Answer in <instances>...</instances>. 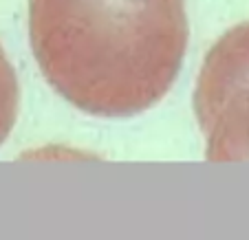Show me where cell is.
<instances>
[{
    "label": "cell",
    "instance_id": "cell-1",
    "mask_svg": "<svg viewBox=\"0 0 249 240\" xmlns=\"http://www.w3.org/2000/svg\"><path fill=\"white\" fill-rule=\"evenodd\" d=\"M29 38L66 102L95 117H132L179 75L185 0H31Z\"/></svg>",
    "mask_w": 249,
    "mask_h": 240
},
{
    "label": "cell",
    "instance_id": "cell-2",
    "mask_svg": "<svg viewBox=\"0 0 249 240\" xmlns=\"http://www.w3.org/2000/svg\"><path fill=\"white\" fill-rule=\"evenodd\" d=\"M194 108L207 161H249V22L223 33L205 55Z\"/></svg>",
    "mask_w": 249,
    "mask_h": 240
},
{
    "label": "cell",
    "instance_id": "cell-3",
    "mask_svg": "<svg viewBox=\"0 0 249 240\" xmlns=\"http://www.w3.org/2000/svg\"><path fill=\"white\" fill-rule=\"evenodd\" d=\"M18 99H20L18 77H16L14 66L7 60L2 47H0V143L9 137L11 128L16 123Z\"/></svg>",
    "mask_w": 249,
    "mask_h": 240
}]
</instances>
